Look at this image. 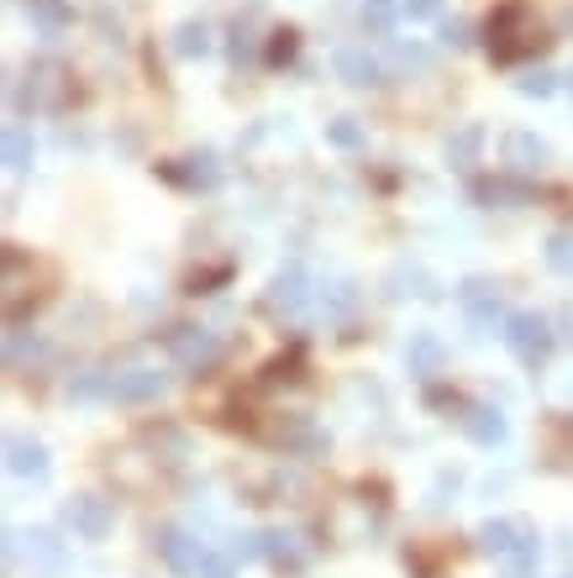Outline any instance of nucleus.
<instances>
[{
	"mask_svg": "<svg viewBox=\"0 0 573 578\" xmlns=\"http://www.w3.org/2000/svg\"><path fill=\"white\" fill-rule=\"evenodd\" d=\"M168 358L179 363V368H190V374H206V368L221 358V342H216L206 326H174V332H168Z\"/></svg>",
	"mask_w": 573,
	"mask_h": 578,
	"instance_id": "39448f33",
	"label": "nucleus"
},
{
	"mask_svg": "<svg viewBox=\"0 0 573 578\" xmlns=\"http://www.w3.org/2000/svg\"><path fill=\"white\" fill-rule=\"evenodd\" d=\"M406 363H410V374L431 379V374L442 368V342L431 337V332H416V337L406 342Z\"/></svg>",
	"mask_w": 573,
	"mask_h": 578,
	"instance_id": "dca6fc26",
	"label": "nucleus"
},
{
	"mask_svg": "<svg viewBox=\"0 0 573 578\" xmlns=\"http://www.w3.org/2000/svg\"><path fill=\"white\" fill-rule=\"evenodd\" d=\"M463 426H469V436H474L478 447H500L505 442V415L495 405H474L463 415Z\"/></svg>",
	"mask_w": 573,
	"mask_h": 578,
	"instance_id": "2eb2a0df",
	"label": "nucleus"
},
{
	"mask_svg": "<svg viewBox=\"0 0 573 578\" xmlns=\"http://www.w3.org/2000/svg\"><path fill=\"white\" fill-rule=\"evenodd\" d=\"M353 300H359V294H353V285H332V294H321V305H327V311H348Z\"/></svg>",
	"mask_w": 573,
	"mask_h": 578,
	"instance_id": "c85d7f7f",
	"label": "nucleus"
},
{
	"mask_svg": "<svg viewBox=\"0 0 573 578\" xmlns=\"http://www.w3.org/2000/svg\"><path fill=\"white\" fill-rule=\"evenodd\" d=\"M242 557H268V563H279V568H295V563H300V547H295V536H285V531H263V536H247Z\"/></svg>",
	"mask_w": 573,
	"mask_h": 578,
	"instance_id": "4468645a",
	"label": "nucleus"
},
{
	"mask_svg": "<svg viewBox=\"0 0 573 578\" xmlns=\"http://www.w3.org/2000/svg\"><path fill=\"white\" fill-rule=\"evenodd\" d=\"M337 79L342 85H353V90H368V85H379L384 69H379V58L368 48H342L337 53Z\"/></svg>",
	"mask_w": 573,
	"mask_h": 578,
	"instance_id": "ddd939ff",
	"label": "nucleus"
},
{
	"mask_svg": "<svg viewBox=\"0 0 573 578\" xmlns=\"http://www.w3.org/2000/svg\"><path fill=\"white\" fill-rule=\"evenodd\" d=\"M327 137H332L337 147H359V143H363V126H359L353 116H337L332 126H327Z\"/></svg>",
	"mask_w": 573,
	"mask_h": 578,
	"instance_id": "393cba45",
	"label": "nucleus"
},
{
	"mask_svg": "<svg viewBox=\"0 0 573 578\" xmlns=\"http://www.w3.org/2000/svg\"><path fill=\"white\" fill-rule=\"evenodd\" d=\"M478 143H484V132H478V126H463L458 137H448V158H453L458 169H469V164H474V153H478Z\"/></svg>",
	"mask_w": 573,
	"mask_h": 578,
	"instance_id": "412c9836",
	"label": "nucleus"
},
{
	"mask_svg": "<svg viewBox=\"0 0 573 578\" xmlns=\"http://www.w3.org/2000/svg\"><path fill=\"white\" fill-rule=\"evenodd\" d=\"M190 169H168V179H179V185H190V190H200V185H216V158L211 153H195V158H185Z\"/></svg>",
	"mask_w": 573,
	"mask_h": 578,
	"instance_id": "aec40b11",
	"label": "nucleus"
},
{
	"mask_svg": "<svg viewBox=\"0 0 573 578\" xmlns=\"http://www.w3.org/2000/svg\"><path fill=\"white\" fill-rule=\"evenodd\" d=\"M521 96H531V100L552 96V74H526V79H521Z\"/></svg>",
	"mask_w": 573,
	"mask_h": 578,
	"instance_id": "c756f323",
	"label": "nucleus"
},
{
	"mask_svg": "<svg viewBox=\"0 0 573 578\" xmlns=\"http://www.w3.org/2000/svg\"><path fill=\"white\" fill-rule=\"evenodd\" d=\"M158 553H164V563L174 568V574L195 578V574H200V563L211 557V547H206V542H195L190 531L174 526V531H164V536H158Z\"/></svg>",
	"mask_w": 573,
	"mask_h": 578,
	"instance_id": "1a4fd4ad",
	"label": "nucleus"
},
{
	"mask_svg": "<svg viewBox=\"0 0 573 578\" xmlns=\"http://www.w3.org/2000/svg\"><path fill=\"white\" fill-rule=\"evenodd\" d=\"M69 400H79V405H90V400H111V374H100V368L74 374V379H69Z\"/></svg>",
	"mask_w": 573,
	"mask_h": 578,
	"instance_id": "f3484780",
	"label": "nucleus"
},
{
	"mask_svg": "<svg viewBox=\"0 0 573 578\" xmlns=\"http://www.w3.org/2000/svg\"><path fill=\"white\" fill-rule=\"evenodd\" d=\"M548 264L563 274V279H573V232H552L548 237Z\"/></svg>",
	"mask_w": 573,
	"mask_h": 578,
	"instance_id": "5701e85b",
	"label": "nucleus"
},
{
	"mask_svg": "<svg viewBox=\"0 0 573 578\" xmlns=\"http://www.w3.org/2000/svg\"><path fill=\"white\" fill-rule=\"evenodd\" d=\"M5 468L16 474L22 483H48L53 463H48V447L37 442V436H5Z\"/></svg>",
	"mask_w": 573,
	"mask_h": 578,
	"instance_id": "423d86ee",
	"label": "nucleus"
},
{
	"mask_svg": "<svg viewBox=\"0 0 573 578\" xmlns=\"http://www.w3.org/2000/svg\"><path fill=\"white\" fill-rule=\"evenodd\" d=\"M442 43H448V48H474V26L453 16V22L442 26Z\"/></svg>",
	"mask_w": 573,
	"mask_h": 578,
	"instance_id": "bb28decb",
	"label": "nucleus"
},
{
	"mask_svg": "<svg viewBox=\"0 0 573 578\" xmlns=\"http://www.w3.org/2000/svg\"><path fill=\"white\" fill-rule=\"evenodd\" d=\"M395 11H400V0H363V26H368V32H389V26H395Z\"/></svg>",
	"mask_w": 573,
	"mask_h": 578,
	"instance_id": "4be33fe9",
	"label": "nucleus"
},
{
	"mask_svg": "<svg viewBox=\"0 0 573 578\" xmlns=\"http://www.w3.org/2000/svg\"><path fill=\"white\" fill-rule=\"evenodd\" d=\"M500 153H505V164L516 174H531V169H542L548 164V143L537 137V132H505V143H500Z\"/></svg>",
	"mask_w": 573,
	"mask_h": 578,
	"instance_id": "f8f14e48",
	"label": "nucleus"
},
{
	"mask_svg": "<svg viewBox=\"0 0 573 578\" xmlns=\"http://www.w3.org/2000/svg\"><path fill=\"white\" fill-rule=\"evenodd\" d=\"M505 342H510V353L526 363V368H537V363H548L552 353V321L537 311H521L505 321Z\"/></svg>",
	"mask_w": 573,
	"mask_h": 578,
	"instance_id": "7ed1b4c3",
	"label": "nucleus"
},
{
	"mask_svg": "<svg viewBox=\"0 0 573 578\" xmlns=\"http://www.w3.org/2000/svg\"><path fill=\"white\" fill-rule=\"evenodd\" d=\"M174 53H179V58H206V53H211V26L185 22L179 32H174Z\"/></svg>",
	"mask_w": 573,
	"mask_h": 578,
	"instance_id": "a211bd4d",
	"label": "nucleus"
},
{
	"mask_svg": "<svg viewBox=\"0 0 573 578\" xmlns=\"http://www.w3.org/2000/svg\"><path fill=\"white\" fill-rule=\"evenodd\" d=\"M195 578H232V557H206V563H200V574Z\"/></svg>",
	"mask_w": 573,
	"mask_h": 578,
	"instance_id": "7c9ffc66",
	"label": "nucleus"
},
{
	"mask_svg": "<svg viewBox=\"0 0 573 578\" xmlns=\"http://www.w3.org/2000/svg\"><path fill=\"white\" fill-rule=\"evenodd\" d=\"M111 505L106 500H96V494H74L69 505H64V526L79 536V542H100L106 531H111Z\"/></svg>",
	"mask_w": 573,
	"mask_h": 578,
	"instance_id": "6e6552de",
	"label": "nucleus"
},
{
	"mask_svg": "<svg viewBox=\"0 0 573 578\" xmlns=\"http://www.w3.org/2000/svg\"><path fill=\"white\" fill-rule=\"evenodd\" d=\"M32 132L26 126H5V169L11 174H22V169H32Z\"/></svg>",
	"mask_w": 573,
	"mask_h": 578,
	"instance_id": "6ab92c4d",
	"label": "nucleus"
},
{
	"mask_svg": "<svg viewBox=\"0 0 573 578\" xmlns=\"http://www.w3.org/2000/svg\"><path fill=\"white\" fill-rule=\"evenodd\" d=\"M168 379L158 368H121L111 374V400L117 405H153V400H164Z\"/></svg>",
	"mask_w": 573,
	"mask_h": 578,
	"instance_id": "0eeeda50",
	"label": "nucleus"
},
{
	"mask_svg": "<svg viewBox=\"0 0 573 578\" xmlns=\"http://www.w3.org/2000/svg\"><path fill=\"white\" fill-rule=\"evenodd\" d=\"M26 5H32V16H37L43 32H58V26H64V5H58V0H26Z\"/></svg>",
	"mask_w": 573,
	"mask_h": 578,
	"instance_id": "a878e982",
	"label": "nucleus"
},
{
	"mask_svg": "<svg viewBox=\"0 0 573 578\" xmlns=\"http://www.w3.org/2000/svg\"><path fill=\"white\" fill-rule=\"evenodd\" d=\"M400 64H406V69H427V53H421V48H400Z\"/></svg>",
	"mask_w": 573,
	"mask_h": 578,
	"instance_id": "2f4dec72",
	"label": "nucleus"
},
{
	"mask_svg": "<svg viewBox=\"0 0 573 578\" xmlns=\"http://www.w3.org/2000/svg\"><path fill=\"white\" fill-rule=\"evenodd\" d=\"M458 305H463V315H469V326H474L478 337H489L495 326H505V300H500V289L489 285V279H463Z\"/></svg>",
	"mask_w": 573,
	"mask_h": 578,
	"instance_id": "20e7f679",
	"label": "nucleus"
},
{
	"mask_svg": "<svg viewBox=\"0 0 573 578\" xmlns=\"http://www.w3.org/2000/svg\"><path fill=\"white\" fill-rule=\"evenodd\" d=\"M478 542H484V553L505 557L516 574H531V563H537V531L526 521H489L478 531Z\"/></svg>",
	"mask_w": 573,
	"mask_h": 578,
	"instance_id": "f03ea898",
	"label": "nucleus"
},
{
	"mask_svg": "<svg viewBox=\"0 0 573 578\" xmlns=\"http://www.w3.org/2000/svg\"><path fill=\"white\" fill-rule=\"evenodd\" d=\"M537 48V26H531V11H526L521 0H510L495 11V22H489V53L500 58V64H516L526 53Z\"/></svg>",
	"mask_w": 573,
	"mask_h": 578,
	"instance_id": "f257e3e1",
	"label": "nucleus"
},
{
	"mask_svg": "<svg viewBox=\"0 0 573 578\" xmlns=\"http://www.w3.org/2000/svg\"><path fill=\"white\" fill-rule=\"evenodd\" d=\"M58 100H64V69H58L53 58L32 64V69H26L22 105H32V111H48V105H58Z\"/></svg>",
	"mask_w": 573,
	"mask_h": 578,
	"instance_id": "9d476101",
	"label": "nucleus"
},
{
	"mask_svg": "<svg viewBox=\"0 0 573 578\" xmlns=\"http://www.w3.org/2000/svg\"><path fill=\"white\" fill-rule=\"evenodd\" d=\"M306 305H311V279H306L300 268H285V274H274V285H268V311L300 315Z\"/></svg>",
	"mask_w": 573,
	"mask_h": 578,
	"instance_id": "9b49d317",
	"label": "nucleus"
},
{
	"mask_svg": "<svg viewBox=\"0 0 573 578\" xmlns=\"http://www.w3.org/2000/svg\"><path fill=\"white\" fill-rule=\"evenodd\" d=\"M295 48H300V32H295V26L274 32V43H268V64H289V58H295Z\"/></svg>",
	"mask_w": 573,
	"mask_h": 578,
	"instance_id": "b1692460",
	"label": "nucleus"
},
{
	"mask_svg": "<svg viewBox=\"0 0 573 578\" xmlns=\"http://www.w3.org/2000/svg\"><path fill=\"white\" fill-rule=\"evenodd\" d=\"M437 11H442V0H400V16H410V22H427Z\"/></svg>",
	"mask_w": 573,
	"mask_h": 578,
	"instance_id": "cd10ccee",
	"label": "nucleus"
}]
</instances>
